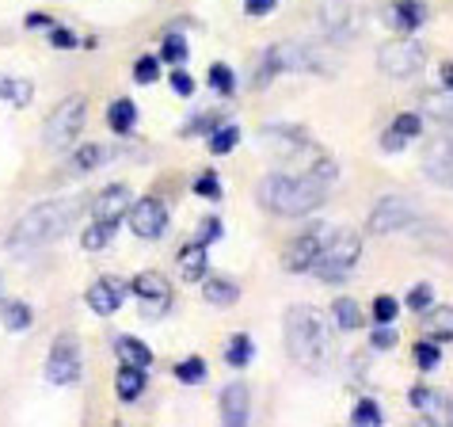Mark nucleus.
<instances>
[{"label":"nucleus","instance_id":"nucleus-1","mask_svg":"<svg viewBox=\"0 0 453 427\" xmlns=\"http://www.w3.org/2000/svg\"><path fill=\"white\" fill-rule=\"evenodd\" d=\"M332 180H335V165L328 157H320L305 175H286V172L267 175L256 195H259V206L279 214V218H305V214L328 203Z\"/></svg>","mask_w":453,"mask_h":427},{"label":"nucleus","instance_id":"nucleus-2","mask_svg":"<svg viewBox=\"0 0 453 427\" xmlns=\"http://www.w3.org/2000/svg\"><path fill=\"white\" fill-rule=\"evenodd\" d=\"M81 210H84V198H50V203L31 206L16 221V229L8 233V252L31 256V252H39V248L61 241V237L77 225Z\"/></svg>","mask_w":453,"mask_h":427},{"label":"nucleus","instance_id":"nucleus-3","mask_svg":"<svg viewBox=\"0 0 453 427\" xmlns=\"http://www.w3.org/2000/svg\"><path fill=\"white\" fill-rule=\"evenodd\" d=\"M286 347H289V355L312 374L328 367L332 351H335L328 324H324L320 313L309 309V306H294L286 313Z\"/></svg>","mask_w":453,"mask_h":427},{"label":"nucleus","instance_id":"nucleus-4","mask_svg":"<svg viewBox=\"0 0 453 427\" xmlns=\"http://www.w3.org/2000/svg\"><path fill=\"white\" fill-rule=\"evenodd\" d=\"M282 73H328V66H324V58L312 46L279 43L259 58V69H256L251 81H256V88H259V84H271L274 77H282Z\"/></svg>","mask_w":453,"mask_h":427},{"label":"nucleus","instance_id":"nucleus-5","mask_svg":"<svg viewBox=\"0 0 453 427\" xmlns=\"http://www.w3.org/2000/svg\"><path fill=\"white\" fill-rule=\"evenodd\" d=\"M358 256H362V237L350 233V229H339V233L332 229V237L320 248L317 263H312V271H317L320 283H343L350 275V268L358 263Z\"/></svg>","mask_w":453,"mask_h":427},{"label":"nucleus","instance_id":"nucleus-6","mask_svg":"<svg viewBox=\"0 0 453 427\" xmlns=\"http://www.w3.org/2000/svg\"><path fill=\"white\" fill-rule=\"evenodd\" d=\"M377 66H381L385 77L408 81V77H415V73L426 66V46L419 39H411V35H404V39H393V43L381 46V54H377Z\"/></svg>","mask_w":453,"mask_h":427},{"label":"nucleus","instance_id":"nucleus-7","mask_svg":"<svg viewBox=\"0 0 453 427\" xmlns=\"http://www.w3.org/2000/svg\"><path fill=\"white\" fill-rule=\"evenodd\" d=\"M317 19H320V31L328 35V43H355L362 35V12L355 0H324L317 8Z\"/></svg>","mask_w":453,"mask_h":427},{"label":"nucleus","instance_id":"nucleus-8","mask_svg":"<svg viewBox=\"0 0 453 427\" xmlns=\"http://www.w3.org/2000/svg\"><path fill=\"white\" fill-rule=\"evenodd\" d=\"M84 115H88V104L84 96H69L61 99V104L54 107V115L46 119V145L50 149H69L73 142H77V134L84 127Z\"/></svg>","mask_w":453,"mask_h":427},{"label":"nucleus","instance_id":"nucleus-9","mask_svg":"<svg viewBox=\"0 0 453 427\" xmlns=\"http://www.w3.org/2000/svg\"><path fill=\"white\" fill-rule=\"evenodd\" d=\"M46 378L54 385H73L81 382V344L73 336H58L46 355Z\"/></svg>","mask_w":453,"mask_h":427},{"label":"nucleus","instance_id":"nucleus-10","mask_svg":"<svg viewBox=\"0 0 453 427\" xmlns=\"http://www.w3.org/2000/svg\"><path fill=\"white\" fill-rule=\"evenodd\" d=\"M411 225H415V206L400 195H385L381 203H373V210H370V233H377V237L411 229Z\"/></svg>","mask_w":453,"mask_h":427},{"label":"nucleus","instance_id":"nucleus-11","mask_svg":"<svg viewBox=\"0 0 453 427\" xmlns=\"http://www.w3.org/2000/svg\"><path fill=\"white\" fill-rule=\"evenodd\" d=\"M126 218H130V229L142 237V241H157V237H165V229H168V206L160 203L157 195H145V198H137V203H130Z\"/></svg>","mask_w":453,"mask_h":427},{"label":"nucleus","instance_id":"nucleus-12","mask_svg":"<svg viewBox=\"0 0 453 427\" xmlns=\"http://www.w3.org/2000/svg\"><path fill=\"white\" fill-rule=\"evenodd\" d=\"M328 237H332L328 225H312V229H305V233H301L294 245L286 248L282 268H286L289 275L312 271V263H317V256H320V248H324V241H328Z\"/></svg>","mask_w":453,"mask_h":427},{"label":"nucleus","instance_id":"nucleus-13","mask_svg":"<svg viewBox=\"0 0 453 427\" xmlns=\"http://www.w3.org/2000/svg\"><path fill=\"white\" fill-rule=\"evenodd\" d=\"M423 175L438 187H449L453 191V134H442L426 145L423 153Z\"/></svg>","mask_w":453,"mask_h":427},{"label":"nucleus","instance_id":"nucleus-14","mask_svg":"<svg viewBox=\"0 0 453 427\" xmlns=\"http://www.w3.org/2000/svg\"><path fill=\"white\" fill-rule=\"evenodd\" d=\"M130 294L145 306V317H160V313H168V306H172L168 279H160V275H153V271L137 275V279L130 283Z\"/></svg>","mask_w":453,"mask_h":427},{"label":"nucleus","instance_id":"nucleus-15","mask_svg":"<svg viewBox=\"0 0 453 427\" xmlns=\"http://www.w3.org/2000/svg\"><path fill=\"white\" fill-rule=\"evenodd\" d=\"M419 134H423V119L415 115V111H404V115H396L393 127L381 134V149L385 153H400V149H408Z\"/></svg>","mask_w":453,"mask_h":427},{"label":"nucleus","instance_id":"nucleus-16","mask_svg":"<svg viewBox=\"0 0 453 427\" xmlns=\"http://www.w3.org/2000/svg\"><path fill=\"white\" fill-rule=\"evenodd\" d=\"M130 203H134L130 187L115 183V187H107V191H99V195H96V203H92V218H96V221H119V218H126V210H130Z\"/></svg>","mask_w":453,"mask_h":427},{"label":"nucleus","instance_id":"nucleus-17","mask_svg":"<svg viewBox=\"0 0 453 427\" xmlns=\"http://www.w3.org/2000/svg\"><path fill=\"white\" fill-rule=\"evenodd\" d=\"M122 298H126V286L119 279H99L88 286V309L99 313V317H111V313L122 309Z\"/></svg>","mask_w":453,"mask_h":427},{"label":"nucleus","instance_id":"nucleus-18","mask_svg":"<svg viewBox=\"0 0 453 427\" xmlns=\"http://www.w3.org/2000/svg\"><path fill=\"white\" fill-rule=\"evenodd\" d=\"M248 416H251V393H248V385L244 382L225 385V393H221V420L229 423V427H244Z\"/></svg>","mask_w":453,"mask_h":427},{"label":"nucleus","instance_id":"nucleus-19","mask_svg":"<svg viewBox=\"0 0 453 427\" xmlns=\"http://www.w3.org/2000/svg\"><path fill=\"white\" fill-rule=\"evenodd\" d=\"M388 23L400 31V35H415L426 23V4L423 0H396L388 8Z\"/></svg>","mask_w":453,"mask_h":427},{"label":"nucleus","instance_id":"nucleus-20","mask_svg":"<svg viewBox=\"0 0 453 427\" xmlns=\"http://www.w3.org/2000/svg\"><path fill=\"white\" fill-rule=\"evenodd\" d=\"M145 385H149L145 367H126V362H122V370L115 378V393H119L122 405H137V397L145 393Z\"/></svg>","mask_w":453,"mask_h":427},{"label":"nucleus","instance_id":"nucleus-21","mask_svg":"<svg viewBox=\"0 0 453 427\" xmlns=\"http://www.w3.org/2000/svg\"><path fill=\"white\" fill-rule=\"evenodd\" d=\"M206 245H198V241H191V245H183V252H180V275L187 283H198V279H206Z\"/></svg>","mask_w":453,"mask_h":427},{"label":"nucleus","instance_id":"nucleus-22","mask_svg":"<svg viewBox=\"0 0 453 427\" xmlns=\"http://www.w3.org/2000/svg\"><path fill=\"white\" fill-rule=\"evenodd\" d=\"M115 355L126 362V367H153V351H149L142 340H134V336H115Z\"/></svg>","mask_w":453,"mask_h":427},{"label":"nucleus","instance_id":"nucleus-23","mask_svg":"<svg viewBox=\"0 0 453 427\" xmlns=\"http://www.w3.org/2000/svg\"><path fill=\"white\" fill-rule=\"evenodd\" d=\"M0 99L12 107H27L35 99V84L27 77H0Z\"/></svg>","mask_w":453,"mask_h":427},{"label":"nucleus","instance_id":"nucleus-24","mask_svg":"<svg viewBox=\"0 0 453 427\" xmlns=\"http://www.w3.org/2000/svg\"><path fill=\"white\" fill-rule=\"evenodd\" d=\"M107 127L115 134H130L137 127V104L134 99H115V104L107 107Z\"/></svg>","mask_w":453,"mask_h":427},{"label":"nucleus","instance_id":"nucleus-25","mask_svg":"<svg viewBox=\"0 0 453 427\" xmlns=\"http://www.w3.org/2000/svg\"><path fill=\"white\" fill-rule=\"evenodd\" d=\"M423 332H426V340H434V344H446V340H453V306L434 309L431 317L423 321Z\"/></svg>","mask_w":453,"mask_h":427},{"label":"nucleus","instance_id":"nucleus-26","mask_svg":"<svg viewBox=\"0 0 453 427\" xmlns=\"http://www.w3.org/2000/svg\"><path fill=\"white\" fill-rule=\"evenodd\" d=\"M203 298L210 301V306L229 309L233 301L241 298V286H236L233 279H206V283H203Z\"/></svg>","mask_w":453,"mask_h":427},{"label":"nucleus","instance_id":"nucleus-27","mask_svg":"<svg viewBox=\"0 0 453 427\" xmlns=\"http://www.w3.org/2000/svg\"><path fill=\"white\" fill-rule=\"evenodd\" d=\"M236 145H241V127H236V122H218L213 134H210V153L213 157H229Z\"/></svg>","mask_w":453,"mask_h":427},{"label":"nucleus","instance_id":"nucleus-28","mask_svg":"<svg viewBox=\"0 0 453 427\" xmlns=\"http://www.w3.org/2000/svg\"><path fill=\"white\" fill-rule=\"evenodd\" d=\"M115 157L107 145H81L77 153H73V160H69V168L73 172H92V168H99V165H107V160Z\"/></svg>","mask_w":453,"mask_h":427},{"label":"nucleus","instance_id":"nucleus-29","mask_svg":"<svg viewBox=\"0 0 453 427\" xmlns=\"http://www.w3.org/2000/svg\"><path fill=\"white\" fill-rule=\"evenodd\" d=\"M115 229H119V221H92L81 233V248H88V252H99V248H107L111 241H115Z\"/></svg>","mask_w":453,"mask_h":427},{"label":"nucleus","instance_id":"nucleus-30","mask_svg":"<svg viewBox=\"0 0 453 427\" xmlns=\"http://www.w3.org/2000/svg\"><path fill=\"white\" fill-rule=\"evenodd\" d=\"M0 321H4L8 332H23V329H31L35 313L27 301H4V306H0Z\"/></svg>","mask_w":453,"mask_h":427},{"label":"nucleus","instance_id":"nucleus-31","mask_svg":"<svg viewBox=\"0 0 453 427\" xmlns=\"http://www.w3.org/2000/svg\"><path fill=\"white\" fill-rule=\"evenodd\" d=\"M251 355H256V344H251V336H244V332H236L233 340L225 344V362L236 367V370H244L251 362Z\"/></svg>","mask_w":453,"mask_h":427},{"label":"nucleus","instance_id":"nucleus-32","mask_svg":"<svg viewBox=\"0 0 453 427\" xmlns=\"http://www.w3.org/2000/svg\"><path fill=\"white\" fill-rule=\"evenodd\" d=\"M267 137L271 145H282V153H294V149H301V145H309V137L301 134V130H294V127H282V122H274V127H267Z\"/></svg>","mask_w":453,"mask_h":427},{"label":"nucleus","instance_id":"nucleus-33","mask_svg":"<svg viewBox=\"0 0 453 427\" xmlns=\"http://www.w3.org/2000/svg\"><path fill=\"white\" fill-rule=\"evenodd\" d=\"M172 374H175V382H183V385H203L210 370H206V359L191 355V359H180V362H175Z\"/></svg>","mask_w":453,"mask_h":427},{"label":"nucleus","instance_id":"nucleus-34","mask_svg":"<svg viewBox=\"0 0 453 427\" xmlns=\"http://www.w3.org/2000/svg\"><path fill=\"white\" fill-rule=\"evenodd\" d=\"M335 324H339L343 332H358L362 324H366V317H362V309H358V301L339 298V301H335Z\"/></svg>","mask_w":453,"mask_h":427},{"label":"nucleus","instance_id":"nucleus-35","mask_svg":"<svg viewBox=\"0 0 453 427\" xmlns=\"http://www.w3.org/2000/svg\"><path fill=\"white\" fill-rule=\"evenodd\" d=\"M426 115H434L438 122H453V88H442V92H431L423 99Z\"/></svg>","mask_w":453,"mask_h":427},{"label":"nucleus","instance_id":"nucleus-36","mask_svg":"<svg viewBox=\"0 0 453 427\" xmlns=\"http://www.w3.org/2000/svg\"><path fill=\"white\" fill-rule=\"evenodd\" d=\"M160 58L168 61V66H183L187 61V39L180 31H168L165 35V46H160Z\"/></svg>","mask_w":453,"mask_h":427},{"label":"nucleus","instance_id":"nucleus-37","mask_svg":"<svg viewBox=\"0 0 453 427\" xmlns=\"http://www.w3.org/2000/svg\"><path fill=\"white\" fill-rule=\"evenodd\" d=\"M385 420V412H381V405L377 400H358L355 405V412H350V423H358V427H373V423H381Z\"/></svg>","mask_w":453,"mask_h":427},{"label":"nucleus","instance_id":"nucleus-38","mask_svg":"<svg viewBox=\"0 0 453 427\" xmlns=\"http://www.w3.org/2000/svg\"><path fill=\"white\" fill-rule=\"evenodd\" d=\"M415 362H419V370H434L438 362H442V347L434 340H419L415 344Z\"/></svg>","mask_w":453,"mask_h":427},{"label":"nucleus","instance_id":"nucleus-39","mask_svg":"<svg viewBox=\"0 0 453 427\" xmlns=\"http://www.w3.org/2000/svg\"><path fill=\"white\" fill-rule=\"evenodd\" d=\"M210 88H213L218 96H233V88H236L233 69H229V66H210Z\"/></svg>","mask_w":453,"mask_h":427},{"label":"nucleus","instance_id":"nucleus-40","mask_svg":"<svg viewBox=\"0 0 453 427\" xmlns=\"http://www.w3.org/2000/svg\"><path fill=\"white\" fill-rule=\"evenodd\" d=\"M396 313H400V301L396 298H388V294H377L373 298V321L377 324H393Z\"/></svg>","mask_w":453,"mask_h":427},{"label":"nucleus","instance_id":"nucleus-41","mask_svg":"<svg viewBox=\"0 0 453 427\" xmlns=\"http://www.w3.org/2000/svg\"><path fill=\"white\" fill-rule=\"evenodd\" d=\"M160 77V61L157 58H137L134 61V81L137 84H157Z\"/></svg>","mask_w":453,"mask_h":427},{"label":"nucleus","instance_id":"nucleus-42","mask_svg":"<svg viewBox=\"0 0 453 427\" xmlns=\"http://www.w3.org/2000/svg\"><path fill=\"white\" fill-rule=\"evenodd\" d=\"M195 195H203V198H210V203H218L221 198V180H218V172H203L195 180Z\"/></svg>","mask_w":453,"mask_h":427},{"label":"nucleus","instance_id":"nucleus-43","mask_svg":"<svg viewBox=\"0 0 453 427\" xmlns=\"http://www.w3.org/2000/svg\"><path fill=\"white\" fill-rule=\"evenodd\" d=\"M408 400H411V408H419V412H431L434 405H442V397H438L434 389H426V385H415L408 393Z\"/></svg>","mask_w":453,"mask_h":427},{"label":"nucleus","instance_id":"nucleus-44","mask_svg":"<svg viewBox=\"0 0 453 427\" xmlns=\"http://www.w3.org/2000/svg\"><path fill=\"white\" fill-rule=\"evenodd\" d=\"M408 309H415V313L434 309V294H431V286H411V291H408Z\"/></svg>","mask_w":453,"mask_h":427},{"label":"nucleus","instance_id":"nucleus-45","mask_svg":"<svg viewBox=\"0 0 453 427\" xmlns=\"http://www.w3.org/2000/svg\"><path fill=\"white\" fill-rule=\"evenodd\" d=\"M396 340H400L396 329H388V324H377L370 347H373V351H393V347H396Z\"/></svg>","mask_w":453,"mask_h":427},{"label":"nucleus","instance_id":"nucleus-46","mask_svg":"<svg viewBox=\"0 0 453 427\" xmlns=\"http://www.w3.org/2000/svg\"><path fill=\"white\" fill-rule=\"evenodd\" d=\"M50 46H58V50H77L81 39H77V35H73L69 27H58V23H54V27H50Z\"/></svg>","mask_w":453,"mask_h":427},{"label":"nucleus","instance_id":"nucleus-47","mask_svg":"<svg viewBox=\"0 0 453 427\" xmlns=\"http://www.w3.org/2000/svg\"><path fill=\"white\" fill-rule=\"evenodd\" d=\"M218 237H221V218H213V214H210V218L203 221V233H198L195 241L198 245H210V241H218Z\"/></svg>","mask_w":453,"mask_h":427},{"label":"nucleus","instance_id":"nucleus-48","mask_svg":"<svg viewBox=\"0 0 453 427\" xmlns=\"http://www.w3.org/2000/svg\"><path fill=\"white\" fill-rule=\"evenodd\" d=\"M172 88H175V92H180V96H191V92H195V81L187 77L183 69H175V73H172Z\"/></svg>","mask_w":453,"mask_h":427},{"label":"nucleus","instance_id":"nucleus-49","mask_svg":"<svg viewBox=\"0 0 453 427\" xmlns=\"http://www.w3.org/2000/svg\"><path fill=\"white\" fill-rule=\"evenodd\" d=\"M244 12H248V16H271L274 0H244Z\"/></svg>","mask_w":453,"mask_h":427},{"label":"nucleus","instance_id":"nucleus-50","mask_svg":"<svg viewBox=\"0 0 453 427\" xmlns=\"http://www.w3.org/2000/svg\"><path fill=\"white\" fill-rule=\"evenodd\" d=\"M213 122H218V119H213V115H203V119H191V127H187L183 134H213Z\"/></svg>","mask_w":453,"mask_h":427},{"label":"nucleus","instance_id":"nucleus-51","mask_svg":"<svg viewBox=\"0 0 453 427\" xmlns=\"http://www.w3.org/2000/svg\"><path fill=\"white\" fill-rule=\"evenodd\" d=\"M27 27H54V19H50V16H42V12H35V16H27Z\"/></svg>","mask_w":453,"mask_h":427},{"label":"nucleus","instance_id":"nucleus-52","mask_svg":"<svg viewBox=\"0 0 453 427\" xmlns=\"http://www.w3.org/2000/svg\"><path fill=\"white\" fill-rule=\"evenodd\" d=\"M438 81H442V88H453V61H446V66L438 69Z\"/></svg>","mask_w":453,"mask_h":427},{"label":"nucleus","instance_id":"nucleus-53","mask_svg":"<svg viewBox=\"0 0 453 427\" xmlns=\"http://www.w3.org/2000/svg\"><path fill=\"white\" fill-rule=\"evenodd\" d=\"M446 420L453 423V400H449V405H446Z\"/></svg>","mask_w":453,"mask_h":427}]
</instances>
